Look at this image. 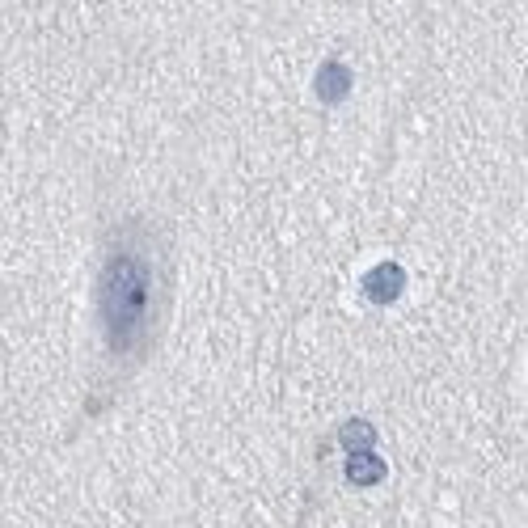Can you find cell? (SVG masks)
Here are the masks:
<instances>
[{
  "instance_id": "277c9868",
  "label": "cell",
  "mask_w": 528,
  "mask_h": 528,
  "mask_svg": "<svg viewBox=\"0 0 528 528\" xmlns=\"http://www.w3.org/2000/svg\"><path fill=\"white\" fill-rule=\"evenodd\" d=\"M381 478H385V461L381 457H372V452H351V457H347V482L372 486Z\"/></svg>"
},
{
  "instance_id": "5b68a950",
  "label": "cell",
  "mask_w": 528,
  "mask_h": 528,
  "mask_svg": "<svg viewBox=\"0 0 528 528\" xmlns=\"http://www.w3.org/2000/svg\"><path fill=\"white\" fill-rule=\"evenodd\" d=\"M338 440H343V448H351V452H368L372 440H376V431L364 419H351V423H343V431H338Z\"/></svg>"
},
{
  "instance_id": "7a4b0ae2",
  "label": "cell",
  "mask_w": 528,
  "mask_h": 528,
  "mask_svg": "<svg viewBox=\"0 0 528 528\" xmlns=\"http://www.w3.org/2000/svg\"><path fill=\"white\" fill-rule=\"evenodd\" d=\"M402 288H406V271L398 262H381V267H372L364 275V292L372 305H393V300L402 296Z\"/></svg>"
},
{
  "instance_id": "3957f363",
  "label": "cell",
  "mask_w": 528,
  "mask_h": 528,
  "mask_svg": "<svg viewBox=\"0 0 528 528\" xmlns=\"http://www.w3.org/2000/svg\"><path fill=\"white\" fill-rule=\"evenodd\" d=\"M313 89H317V98H322L326 106L343 102L347 93H351V68H347V64H338V60H326V64H322V72H317Z\"/></svg>"
},
{
  "instance_id": "6da1fadb",
  "label": "cell",
  "mask_w": 528,
  "mask_h": 528,
  "mask_svg": "<svg viewBox=\"0 0 528 528\" xmlns=\"http://www.w3.org/2000/svg\"><path fill=\"white\" fill-rule=\"evenodd\" d=\"M98 313L110 351H131L144 338L153 313V262L136 245H115L102 262Z\"/></svg>"
}]
</instances>
